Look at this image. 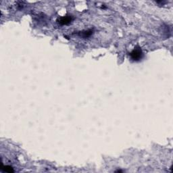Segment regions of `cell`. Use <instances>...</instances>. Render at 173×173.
Segmentation results:
<instances>
[{
	"instance_id": "obj_1",
	"label": "cell",
	"mask_w": 173,
	"mask_h": 173,
	"mask_svg": "<svg viewBox=\"0 0 173 173\" xmlns=\"http://www.w3.org/2000/svg\"><path fill=\"white\" fill-rule=\"evenodd\" d=\"M130 56L131 59L134 61L140 60L143 57V52L141 48L136 47L132 51V52L130 53Z\"/></svg>"
},
{
	"instance_id": "obj_2",
	"label": "cell",
	"mask_w": 173,
	"mask_h": 173,
	"mask_svg": "<svg viewBox=\"0 0 173 173\" xmlns=\"http://www.w3.org/2000/svg\"><path fill=\"white\" fill-rule=\"evenodd\" d=\"M58 21L59 24H62V25H64V24H69L72 21V18L69 16H64L58 19Z\"/></svg>"
}]
</instances>
